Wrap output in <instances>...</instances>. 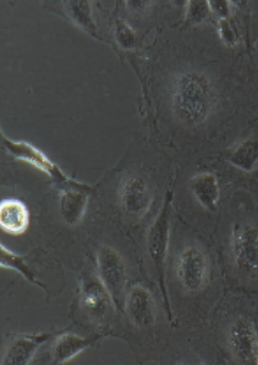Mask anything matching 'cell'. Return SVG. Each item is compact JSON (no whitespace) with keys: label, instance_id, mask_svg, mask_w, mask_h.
Wrapping results in <instances>:
<instances>
[{"label":"cell","instance_id":"44dd1931","mask_svg":"<svg viewBox=\"0 0 258 365\" xmlns=\"http://www.w3.org/2000/svg\"><path fill=\"white\" fill-rule=\"evenodd\" d=\"M218 34H220L222 42L229 46V47H234L239 41V34H237V27L234 25L233 21L230 19H225V20H220L218 24Z\"/></svg>","mask_w":258,"mask_h":365},{"label":"cell","instance_id":"7a4b0ae2","mask_svg":"<svg viewBox=\"0 0 258 365\" xmlns=\"http://www.w3.org/2000/svg\"><path fill=\"white\" fill-rule=\"evenodd\" d=\"M172 202L173 193L167 192L163 205L158 212L153 225L150 226L148 234V251L150 258L153 259L154 265L157 270V277L160 282L165 303H168L165 286L166 259L168 255L171 237V215H172Z\"/></svg>","mask_w":258,"mask_h":365},{"label":"cell","instance_id":"52a82bcc","mask_svg":"<svg viewBox=\"0 0 258 365\" xmlns=\"http://www.w3.org/2000/svg\"><path fill=\"white\" fill-rule=\"evenodd\" d=\"M228 344L234 357L242 364H257L258 335L254 324L237 318L229 329Z\"/></svg>","mask_w":258,"mask_h":365},{"label":"cell","instance_id":"277c9868","mask_svg":"<svg viewBox=\"0 0 258 365\" xmlns=\"http://www.w3.org/2000/svg\"><path fill=\"white\" fill-rule=\"evenodd\" d=\"M1 142L4 148L11 154L15 159L22 160V162L28 163L34 168H37L39 170L45 173V174L53 180V182H55L56 186L60 190H64L65 187L70 186L75 180L68 178L64 171L56 165L55 163L51 162L50 159L43 153L42 150H39L37 147L31 145L25 140H14L5 136L1 132Z\"/></svg>","mask_w":258,"mask_h":365},{"label":"cell","instance_id":"2e32d148","mask_svg":"<svg viewBox=\"0 0 258 365\" xmlns=\"http://www.w3.org/2000/svg\"><path fill=\"white\" fill-rule=\"evenodd\" d=\"M64 9L68 16L81 30L90 34L94 38H99L97 27L93 19L92 4L89 1L87 0H70V1H65Z\"/></svg>","mask_w":258,"mask_h":365},{"label":"cell","instance_id":"8fae6325","mask_svg":"<svg viewBox=\"0 0 258 365\" xmlns=\"http://www.w3.org/2000/svg\"><path fill=\"white\" fill-rule=\"evenodd\" d=\"M124 310L131 323L139 329L151 327L156 319V304L153 294L140 284L133 286L124 301Z\"/></svg>","mask_w":258,"mask_h":365},{"label":"cell","instance_id":"4fadbf2b","mask_svg":"<svg viewBox=\"0 0 258 365\" xmlns=\"http://www.w3.org/2000/svg\"><path fill=\"white\" fill-rule=\"evenodd\" d=\"M102 335L82 337V336L66 332L64 335L56 339L53 346V363L54 364H65L73 358L83 352L85 349L90 347L94 342L102 339Z\"/></svg>","mask_w":258,"mask_h":365},{"label":"cell","instance_id":"5b68a950","mask_svg":"<svg viewBox=\"0 0 258 365\" xmlns=\"http://www.w3.org/2000/svg\"><path fill=\"white\" fill-rule=\"evenodd\" d=\"M234 263L244 275H258V226L251 222L235 227L232 240Z\"/></svg>","mask_w":258,"mask_h":365},{"label":"cell","instance_id":"9c48e42d","mask_svg":"<svg viewBox=\"0 0 258 365\" xmlns=\"http://www.w3.org/2000/svg\"><path fill=\"white\" fill-rule=\"evenodd\" d=\"M119 202L124 212L134 219L144 217L153 202L149 185L140 176H129L119 191Z\"/></svg>","mask_w":258,"mask_h":365},{"label":"cell","instance_id":"ffe728a7","mask_svg":"<svg viewBox=\"0 0 258 365\" xmlns=\"http://www.w3.org/2000/svg\"><path fill=\"white\" fill-rule=\"evenodd\" d=\"M114 39L117 41L119 47L123 49H134L136 47V34L131 26L128 25L127 22L123 20H117L114 24Z\"/></svg>","mask_w":258,"mask_h":365},{"label":"cell","instance_id":"9a60e30c","mask_svg":"<svg viewBox=\"0 0 258 365\" xmlns=\"http://www.w3.org/2000/svg\"><path fill=\"white\" fill-rule=\"evenodd\" d=\"M30 224V212L18 200H5L0 203V227L10 235H21Z\"/></svg>","mask_w":258,"mask_h":365},{"label":"cell","instance_id":"ba28073f","mask_svg":"<svg viewBox=\"0 0 258 365\" xmlns=\"http://www.w3.org/2000/svg\"><path fill=\"white\" fill-rule=\"evenodd\" d=\"M81 303L85 314L95 323L104 322L114 307L109 291L94 276L85 277L82 282Z\"/></svg>","mask_w":258,"mask_h":365},{"label":"cell","instance_id":"7c38bea8","mask_svg":"<svg viewBox=\"0 0 258 365\" xmlns=\"http://www.w3.org/2000/svg\"><path fill=\"white\" fill-rule=\"evenodd\" d=\"M54 337L51 332H39L34 335L17 336L15 340L9 344L3 365H27L33 359L39 347Z\"/></svg>","mask_w":258,"mask_h":365},{"label":"cell","instance_id":"3957f363","mask_svg":"<svg viewBox=\"0 0 258 365\" xmlns=\"http://www.w3.org/2000/svg\"><path fill=\"white\" fill-rule=\"evenodd\" d=\"M97 274L110 293L114 308L122 310L126 301L127 268L122 255L110 246H102L97 255Z\"/></svg>","mask_w":258,"mask_h":365},{"label":"cell","instance_id":"603a6c76","mask_svg":"<svg viewBox=\"0 0 258 365\" xmlns=\"http://www.w3.org/2000/svg\"><path fill=\"white\" fill-rule=\"evenodd\" d=\"M126 4L128 5V6H131V10L133 11H141V10H144L145 6H148V5L151 4L150 1H127Z\"/></svg>","mask_w":258,"mask_h":365},{"label":"cell","instance_id":"cb8c5ba5","mask_svg":"<svg viewBox=\"0 0 258 365\" xmlns=\"http://www.w3.org/2000/svg\"><path fill=\"white\" fill-rule=\"evenodd\" d=\"M257 364H258V358H257Z\"/></svg>","mask_w":258,"mask_h":365},{"label":"cell","instance_id":"6da1fadb","mask_svg":"<svg viewBox=\"0 0 258 365\" xmlns=\"http://www.w3.org/2000/svg\"><path fill=\"white\" fill-rule=\"evenodd\" d=\"M216 86L206 73L190 70L181 73L172 86V108L183 123L199 126L216 110Z\"/></svg>","mask_w":258,"mask_h":365},{"label":"cell","instance_id":"8992f818","mask_svg":"<svg viewBox=\"0 0 258 365\" xmlns=\"http://www.w3.org/2000/svg\"><path fill=\"white\" fill-rule=\"evenodd\" d=\"M178 280L188 292H199L208 279L206 255L199 247L188 246L181 252L177 259Z\"/></svg>","mask_w":258,"mask_h":365},{"label":"cell","instance_id":"7402d4cb","mask_svg":"<svg viewBox=\"0 0 258 365\" xmlns=\"http://www.w3.org/2000/svg\"><path fill=\"white\" fill-rule=\"evenodd\" d=\"M210 3V9L211 13L215 16L218 17L220 20H225L229 19L230 14H232V1H227V0H212L208 1Z\"/></svg>","mask_w":258,"mask_h":365},{"label":"cell","instance_id":"d6986e66","mask_svg":"<svg viewBox=\"0 0 258 365\" xmlns=\"http://www.w3.org/2000/svg\"><path fill=\"white\" fill-rule=\"evenodd\" d=\"M210 3L203 0H191L186 4V20L189 25H199L211 16Z\"/></svg>","mask_w":258,"mask_h":365},{"label":"cell","instance_id":"e0dca14e","mask_svg":"<svg viewBox=\"0 0 258 365\" xmlns=\"http://www.w3.org/2000/svg\"><path fill=\"white\" fill-rule=\"evenodd\" d=\"M228 162L246 173L254 171L258 164V140L254 138L242 140L230 152Z\"/></svg>","mask_w":258,"mask_h":365},{"label":"cell","instance_id":"ac0fdd59","mask_svg":"<svg viewBox=\"0 0 258 365\" xmlns=\"http://www.w3.org/2000/svg\"><path fill=\"white\" fill-rule=\"evenodd\" d=\"M0 265L1 268L13 269L15 272H20L26 280L31 284H37L41 289H45V284H43L36 275L33 269L26 262L25 257L16 255L14 252L9 251L3 245H0Z\"/></svg>","mask_w":258,"mask_h":365},{"label":"cell","instance_id":"5bb4252c","mask_svg":"<svg viewBox=\"0 0 258 365\" xmlns=\"http://www.w3.org/2000/svg\"><path fill=\"white\" fill-rule=\"evenodd\" d=\"M190 190L196 200L208 212H216L220 200L218 179L212 173H200L190 180Z\"/></svg>","mask_w":258,"mask_h":365},{"label":"cell","instance_id":"30bf717a","mask_svg":"<svg viewBox=\"0 0 258 365\" xmlns=\"http://www.w3.org/2000/svg\"><path fill=\"white\" fill-rule=\"evenodd\" d=\"M93 193V187L73 181L70 186L61 190L60 215L70 226H76L85 217L89 197Z\"/></svg>","mask_w":258,"mask_h":365}]
</instances>
